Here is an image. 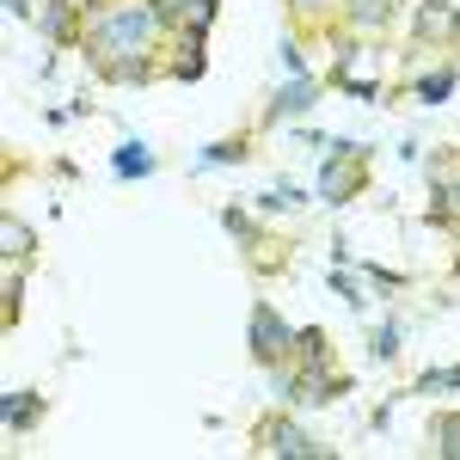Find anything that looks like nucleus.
<instances>
[{
	"instance_id": "f257e3e1",
	"label": "nucleus",
	"mask_w": 460,
	"mask_h": 460,
	"mask_svg": "<svg viewBox=\"0 0 460 460\" xmlns=\"http://www.w3.org/2000/svg\"><path fill=\"white\" fill-rule=\"evenodd\" d=\"M154 43H160V13L142 6V0L99 6L93 25H86V49H93V62H99L111 80H123V86L147 80V56H154Z\"/></svg>"
},
{
	"instance_id": "f03ea898",
	"label": "nucleus",
	"mask_w": 460,
	"mask_h": 460,
	"mask_svg": "<svg viewBox=\"0 0 460 460\" xmlns=\"http://www.w3.org/2000/svg\"><path fill=\"white\" fill-rule=\"evenodd\" d=\"M295 350V332H288L283 319H277V307H252V356L258 362H283V356Z\"/></svg>"
},
{
	"instance_id": "7ed1b4c3",
	"label": "nucleus",
	"mask_w": 460,
	"mask_h": 460,
	"mask_svg": "<svg viewBox=\"0 0 460 460\" xmlns=\"http://www.w3.org/2000/svg\"><path fill=\"white\" fill-rule=\"evenodd\" d=\"M154 13L166 25H184V37H209L215 25V0H154Z\"/></svg>"
},
{
	"instance_id": "20e7f679",
	"label": "nucleus",
	"mask_w": 460,
	"mask_h": 460,
	"mask_svg": "<svg viewBox=\"0 0 460 460\" xmlns=\"http://www.w3.org/2000/svg\"><path fill=\"white\" fill-rule=\"evenodd\" d=\"M258 448H264V455H314V442L288 424V418H264V424H258Z\"/></svg>"
},
{
	"instance_id": "39448f33",
	"label": "nucleus",
	"mask_w": 460,
	"mask_h": 460,
	"mask_svg": "<svg viewBox=\"0 0 460 460\" xmlns=\"http://www.w3.org/2000/svg\"><path fill=\"white\" fill-rule=\"evenodd\" d=\"M314 99H319V80H314V74H301V80H295V86H288V93L264 111V117L277 123V117H295V111H314Z\"/></svg>"
},
{
	"instance_id": "423d86ee",
	"label": "nucleus",
	"mask_w": 460,
	"mask_h": 460,
	"mask_svg": "<svg viewBox=\"0 0 460 460\" xmlns=\"http://www.w3.org/2000/svg\"><path fill=\"white\" fill-rule=\"evenodd\" d=\"M154 166H160V160H154L147 147H136V142H129V147H117V154H111V172H117V178H147Z\"/></svg>"
},
{
	"instance_id": "0eeeda50",
	"label": "nucleus",
	"mask_w": 460,
	"mask_h": 460,
	"mask_svg": "<svg viewBox=\"0 0 460 460\" xmlns=\"http://www.w3.org/2000/svg\"><path fill=\"white\" fill-rule=\"evenodd\" d=\"M460 37V13H448V6H424L418 13V37Z\"/></svg>"
},
{
	"instance_id": "6e6552de",
	"label": "nucleus",
	"mask_w": 460,
	"mask_h": 460,
	"mask_svg": "<svg viewBox=\"0 0 460 460\" xmlns=\"http://www.w3.org/2000/svg\"><path fill=\"white\" fill-rule=\"evenodd\" d=\"M436 221H455L460 215V178H448V172H436Z\"/></svg>"
},
{
	"instance_id": "1a4fd4ad",
	"label": "nucleus",
	"mask_w": 460,
	"mask_h": 460,
	"mask_svg": "<svg viewBox=\"0 0 460 460\" xmlns=\"http://www.w3.org/2000/svg\"><path fill=\"white\" fill-rule=\"evenodd\" d=\"M0 411H6V424H13V429H31L37 418H43V399H19V393H6Z\"/></svg>"
},
{
	"instance_id": "9d476101",
	"label": "nucleus",
	"mask_w": 460,
	"mask_h": 460,
	"mask_svg": "<svg viewBox=\"0 0 460 460\" xmlns=\"http://www.w3.org/2000/svg\"><path fill=\"white\" fill-rule=\"evenodd\" d=\"M455 80H460V68H448V74H424V80H418V99H424V105H442V99L455 93Z\"/></svg>"
},
{
	"instance_id": "9b49d317",
	"label": "nucleus",
	"mask_w": 460,
	"mask_h": 460,
	"mask_svg": "<svg viewBox=\"0 0 460 460\" xmlns=\"http://www.w3.org/2000/svg\"><path fill=\"white\" fill-rule=\"evenodd\" d=\"M295 350L307 356V362H319V368L332 362V344H325V332H319V325H314V332H301V338H295Z\"/></svg>"
},
{
	"instance_id": "f8f14e48",
	"label": "nucleus",
	"mask_w": 460,
	"mask_h": 460,
	"mask_svg": "<svg viewBox=\"0 0 460 460\" xmlns=\"http://www.w3.org/2000/svg\"><path fill=\"white\" fill-rule=\"evenodd\" d=\"M436 455H460V418H436Z\"/></svg>"
},
{
	"instance_id": "ddd939ff",
	"label": "nucleus",
	"mask_w": 460,
	"mask_h": 460,
	"mask_svg": "<svg viewBox=\"0 0 460 460\" xmlns=\"http://www.w3.org/2000/svg\"><path fill=\"white\" fill-rule=\"evenodd\" d=\"M350 19H356V25H368V31H375V25L387 19V0H350Z\"/></svg>"
},
{
	"instance_id": "4468645a",
	"label": "nucleus",
	"mask_w": 460,
	"mask_h": 460,
	"mask_svg": "<svg viewBox=\"0 0 460 460\" xmlns=\"http://www.w3.org/2000/svg\"><path fill=\"white\" fill-rule=\"evenodd\" d=\"M43 31H49V37L68 31V0H49V6H43Z\"/></svg>"
},
{
	"instance_id": "2eb2a0df",
	"label": "nucleus",
	"mask_w": 460,
	"mask_h": 460,
	"mask_svg": "<svg viewBox=\"0 0 460 460\" xmlns=\"http://www.w3.org/2000/svg\"><path fill=\"white\" fill-rule=\"evenodd\" d=\"M436 387H460V368H436V375L418 381V393H436Z\"/></svg>"
},
{
	"instance_id": "dca6fc26",
	"label": "nucleus",
	"mask_w": 460,
	"mask_h": 460,
	"mask_svg": "<svg viewBox=\"0 0 460 460\" xmlns=\"http://www.w3.org/2000/svg\"><path fill=\"white\" fill-rule=\"evenodd\" d=\"M399 350V325H381V332H375V356H393Z\"/></svg>"
},
{
	"instance_id": "f3484780",
	"label": "nucleus",
	"mask_w": 460,
	"mask_h": 460,
	"mask_svg": "<svg viewBox=\"0 0 460 460\" xmlns=\"http://www.w3.org/2000/svg\"><path fill=\"white\" fill-rule=\"evenodd\" d=\"M288 6H295V13H301V19H319V13H325V6H332V0H288Z\"/></svg>"
},
{
	"instance_id": "a211bd4d",
	"label": "nucleus",
	"mask_w": 460,
	"mask_h": 460,
	"mask_svg": "<svg viewBox=\"0 0 460 460\" xmlns=\"http://www.w3.org/2000/svg\"><path fill=\"white\" fill-rule=\"evenodd\" d=\"M203 160H240V142H215Z\"/></svg>"
},
{
	"instance_id": "6ab92c4d",
	"label": "nucleus",
	"mask_w": 460,
	"mask_h": 460,
	"mask_svg": "<svg viewBox=\"0 0 460 460\" xmlns=\"http://www.w3.org/2000/svg\"><path fill=\"white\" fill-rule=\"evenodd\" d=\"M6 13H19V19H25V13H31V0H6Z\"/></svg>"
}]
</instances>
